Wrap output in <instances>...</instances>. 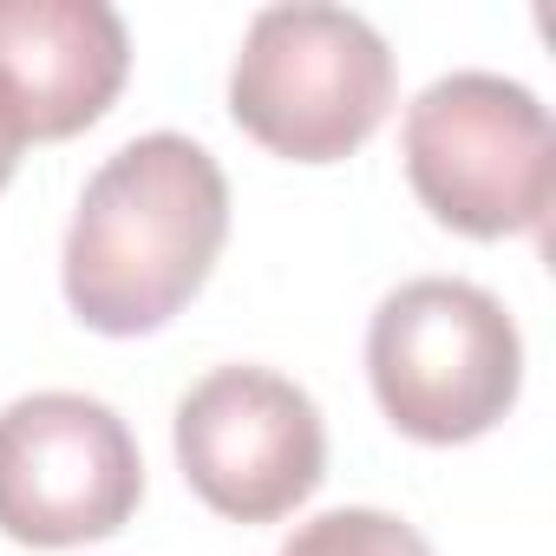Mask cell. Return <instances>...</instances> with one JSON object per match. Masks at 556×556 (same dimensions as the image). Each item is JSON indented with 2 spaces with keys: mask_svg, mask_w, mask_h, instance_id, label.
Masks as SVG:
<instances>
[{
  "mask_svg": "<svg viewBox=\"0 0 556 556\" xmlns=\"http://www.w3.org/2000/svg\"><path fill=\"white\" fill-rule=\"evenodd\" d=\"M367 380L406 439L465 445L517 406L523 341L491 289L458 275H419L374 308Z\"/></svg>",
  "mask_w": 556,
  "mask_h": 556,
  "instance_id": "obj_3",
  "label": "cell"
},
{
  "mask_svg": "<svg viewBox=\"0 0 556 556\" xmlns=\"http://www.w3.org/2000/svg\"><path fill=\"white\" fill-rule=\"evenodd\" d=\"M144 497L131 426L92 393H27L0 413V530L34 549L118 536Z\"/></svg>",
  "mask_w": 556,
  "mask_h": 556,
  "instance_id": "obj_5",
  "label": "cell"
},
{
  "mask_svg": "<svg viewBox=\"0 0 556 556\" xmlns=\"http://www.w3.org/2000/svg\"><path fill=\"white\" fill-rule=\"evenodd\" d=\"M229 112L275 157L341 164L393 112V53L348 8H262L229 66Z\"/></svg>",
  "mask_w": 556,
  "mask_h": 556,
  "instance_id": "obj_2",
  "label": "cell"
},
{
  "mask_svg": "<svg viewBox=\"0 0 556 556\" xmlns=\"http://www.w3.org/2000/svg\"><path fill=\"white\" fill-rule=\"evenodd\" d=\"M275 556H432V543L374 504H348V510H321L315 523H302Z\"/></svg>",
  "mask_w": 556,
  "mask_h": 556,
  "instance_id": "obj_8",
  "label": "cell"
},
{
  "mask_svg": "<svg viewBox=\"0 0 556 556\" xmlns=\"http://www.w3.org/2000/svg\"><path fill=\"white\" fill-rule=\"evenodd\" d=\"M14 164H21V144H8V138H0V190H8V177H14Z\"/></svg>",
  "mask_w": 556,
  "mask_h": 556,
  "instance_id": "obj_9",
  "label": "cell"
},
{
  "mask_svg": "<svg viewBox=\"0 0 556 556\" xmlns=\"http://www.w3.org/2000/svg\"><path fill=\"white\" fill-rule=\"evenodd\" d=\"M406 177L419 203L478 242L543 229L556 197L549 112L504 73H445L406 105Z\"/></svg>",
  "mask_w": 556,
  "mask_h": 556,
  "instance_id": "obj_4",
  "label": "cell"
},
{
  "mask_svg": "<svg viewBox=\"0 0 556 556\" xmlns=\"http://www.w3.org/2000/svg\"><path fill=\"white\" fill-rule=\"evenodd\" d=\"M177 465L216 517L275 523L328 478V426L275 367H216L177 400Z\"/></svg>",
  "mask_w": 556,
  "mask_h": 556,
  "instance_id": "obj_6",
  "label": "cell"
},
{
  "mask_svg": "<svg viewBox=\"0 0 556 556\" xmlns=\"http://www.w3.org/2000/svg\"><path fill=\"white\" fill-rule=\"evenodd\" d=\"M223 236H229L223 164L184 131L131 138L99 164V177L73 210L60 255L66 302L92 334L112 341L157 334L210 282Z\"/></svg>",
  "mask_w": 556,
  "mask_h": 556,
  "instance_id": "obj_1",
  "label": "cell"
},
{
  "mask_svg": "<svg viewBox=\"0 0 556 556\" xmlns=\"http://www.w3.org/2000/svg\"><path fill=\"white\" fill-rule=\"evenodd\" d=\"M131 73L105 0H0V138L40 144L99 125Z\"/></svg>",
  "mask_w": 556,
  "mask_h": 556,
  "instance_id": "obj_7",
  "label": "cell"
}]
</instances>
